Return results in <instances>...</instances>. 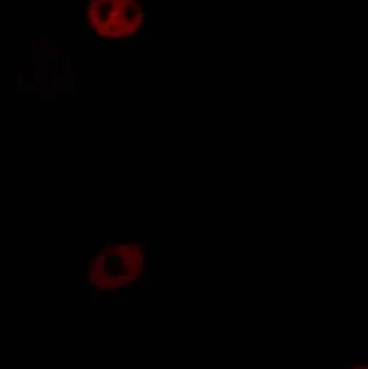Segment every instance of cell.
Segmentation results:
<instances>
[{"instance_id": "obj_1", "label": "cell", "mask_w": 368, "mask_h": 369, "mask_svg": "<svg viewBox=\"0 0 368 369\" xmlns=\"http://www.w3.org/2000/svg\"><path fill=\"white\" fill-rule=\"evenodd\" d=\"M93 34L99 39H130L143 27L140 0H90L85 10Z\"/></svg>"}, {"instance_id": "obj_4", "label": "cell", "mask_w": 368, "mask_h": 369, "mask_svg": "<svg viewBox=\"0 0 368 369\" xmlns=\"http://www.w3.org/2000/svg\"><path fill=\"white\" fill-rule=\"evenodd\" d=\"M23 75L22 74H18V78H17V83L18 84H21V83L23 82Z\"/></svg>"}, {"instance_id": "obj_5", "label": "cell", "mask_w": 368, "mask_h": 369, "mask_svg": "<svg viewBox=\"0 0 368 369\" xmlns=\"http://www.w3.org/2000/svg\"><path fill=\"white\" fill-rule=\"evenodd\" d=\"M63 66H64V68L69 66V59H64V60H63Z\"/></svg>"}, {"instance_id": "obj_2", "label": "cell", "mask_w": 368, "mask_h": 369, "mask_svg": "<svg viewBox=\"0 0 368 369\" xmlns=\"http://www.w3.org/2000/svg\"><path fill=\"white\" fill-rule=\"evenodd\" d=\"M45 81H47V78H45V75H43L42 73H40V74H37V75H35V78H34V82L37 83V84H39V85H41V86L44 85V84H45Z\"/></svg>"}, {"instance_id": "obj_7", "label": "cell", "mask_w": 368, "mask_h": 369, "mask_svg": "<svg viewBox=\"0 0 368 369\" xmlns=\"http://www.w3.org/2000/svg\"><path fill=\"white\" fill-rule=\"evenodd\" d=\"M26 89H34V85H31V84H27V85H26Z\"/></svg>"}, {"instance_id": "obj_6", "label": "cell", "mask_w": 368, "mask_h": 369, "mask_svg": "<svg viewBox=\"0 0 368 369\" xmlns=\"http://www.w3.org/2000/svg\"><path fill=\"white\" fill-rule=\"evenodd\" d=\"M31 49H35V41L31 40Z\"/></svg>"}, {"instance_id": "obj_8", "label": "cell", "mask_w": 368, "mask_h": 369, "mask_svg": "<svg viewBox=\"0 0 368 369\" xmlns=\"http://www.w3.org/2000/svg\"><path fill=\"white\" fill-rule=\"evenodd\" d=\"M52 44H53V47H57L58 45V41L57 40H52Z\"/></svg>"}, {"instance_id": "obj_3", "label": "cell", "mask_w": 368, "mask_h": 369, "mask_svg": "<svg viewBox=\"0 0 368 369\" xmlns=\"http://www.w3.org/2000/svg\"><path fill=\"white\" fill-rule=\"evenodd\" d=\"M59 80H60V78H59L58 74H52L51 81H50V82H51V84H53V85H58V84H59Z\"/></svg>"}]
</instances>
